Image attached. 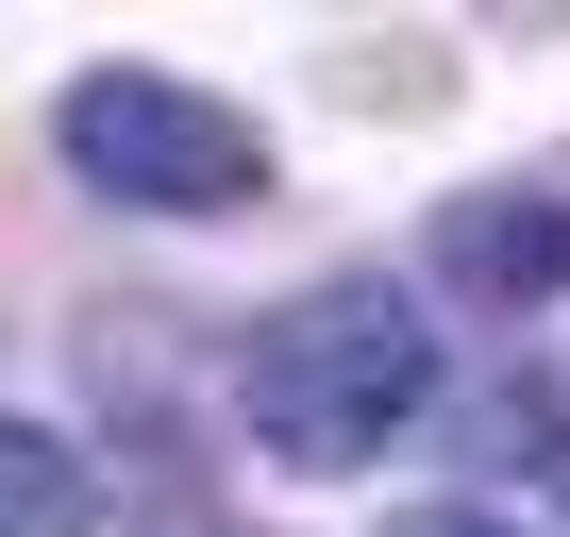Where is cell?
Returning <instances> with one entry per match:
<instances>
[{
	"label": "cell",
	"instance_id": "obj_1",
	"mask_svg": "<svg viewBox=\"0 0 570 537\" xmlns=\"http://www.w3.org/2000/svg\"><path fill=\"white\" fill-rule=\"evenodd\" d=\"M252 437L285 453V470H353V453H386L420 403H436V336H420V303H386V286H320V303H285L268 336H252Z\"/></svg>",
	"mask_w": 570,
	"mask_h": 537
},
{
	"label": "cell",
	"instance_id": "obj_2",
	"mask_svg": "<svg viewBox=\"0 0 570 537\" xmlns=\"http://www.w3.org/2000/svg\"><path fill=\"white\" fill-rule=\"evenodd\" d=\"M68 168L118 185V202H151V218H218V202L268 185V135L235 101L168 85V68H85L68 85Z\"/></svg>",
	"mask_w": 570,
	"mask_h": 537
},
{
	"label": "cell",
	"instance_id": "obj_3",
	"mask_svg": "<svg viewBox=\"0 0 570 537\" xmlns=\"http://www.w3.org/2000/svg\"><path fill=\"white\" fill-rule=\"evenodd\" d=\"M436 268H453L470 303H553V286H570V202H503V185H487V202L436 218Z\"/></svg>",
	"mask_w": 570,
	"mask_h": 537
},
{
	"label": "cell",
	"instance_id": "obj_4",
	"mask_svg": "<svg viewBox=\"0 0 570 537\" xmlns=\"http://www.w3.org/2000/svg\"><path fill=\"white\" fill-rule=\"evenodd\" d=\"M85 520H101L85 453H68L51 420H0V537H85Z\"/></svg>",
	"mask_w": 570,
	"mask_h": 537
},
{
	"label": "cell",
	"instance_id": "obj_5",
	"mask_svg": "<svg viewBox=\"0 0 570 537\" xmlns=\"http://www.w3.org/2000/svg\"><path fill=\"white\" fill-rule=\"evenodd\" d=\"M386 537H503V520H470V504H420V520H386Z\"/></svg>",
	"mask_w": 570,
	"mask_h": 537
},
{
	"label": "cell",
	"instance_id": "obj_6",
	"mask_svg": "<svg viewBox=\"0 0 570 537\" xmlns=\"http://www.w3.org/2000/svg\"><path fill=\"white\" fill-rule=\"evenodd\" d=\"M553 504H570V437H553Z\"/></svg>",
	"mask_w": 570,
	"mask_h": 537
}]
</instances>
